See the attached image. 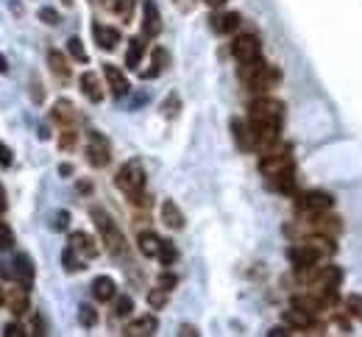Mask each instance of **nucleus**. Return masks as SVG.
Segmentation results:
<instances>
[{
	"mask_svg": "<svg viewBox=\"0 0 362 337\" xmlns=\"http://www.w3.org/2000/svg\"><path fill=\"white\" fill-rule=\"evenodd\" d=\"M282 103L270 98H259L251 103V131L257 139V148L270 150L279 142V126H282Z\"/></svg>",
	"mask_w": 362,
	"mask_h": 337,
	"instance_id": "nucleus-1",
	"label": "nucleus"
},
{
	"mask_svg": "<svg viewBox=\"0 0 362 337\" xmlns=\"http://www.w3.org/2000/svg\"><path fill=\"white\" fill-rule=\"evenodd\" d=\"M114 184H117L120 193H126L131 198V204H137V207H148L150 204L145 198V167H142L139 159H131V162H126L120 167L117 176H114Z\"/></svg>",
	"mask_w": 362,
	"mask_h": 337,
	"instance_id": "nucleus-2",
	"label": "nucleus"
},
{
	"mask_svg": "<svg viewBox=\"0 0 362 337\" xmlns=\"http://www.w3.org/2000/svg\"><path fill=\"white\" fill-rule=\"evenodd\" d=\"M92 221H95V226H98V232H101V240H103V245L109 248V254H114V257L126 254V237L120 234V229L114 226V221H112L103 209H92Z\"/></svg>",
	"mask_w": 362,
	"mask_h": 337,
	"instance_id": "nucleus-3",
	"label": "nucleus"
},
{
	"mask_svg": "<svg viewBox=\"0 0 362 337\" xmlns=\"http://www.w3.org/2000/svg\"><path fill=\"white\" fill-rule=\"evenodd\" d=\"M295 209H298L301 215H307V218H318V215H323V212L331 209V196H329V193H320V190L304 193V196L298 198Z\"/></svg>",
	"mask_w": 362,
	"mask_h": 337,
	"instance_id": "nucleus-4",
	"label": "nucleus"
},
{
	"mask_svg": "<svg viewBox=\"0 0 362 337\" xmlns=\"http://www.w3.org/2000/svg\"><path fill=\"white\" fill-rule=\"evenodd\" d=\"M287 167H293V156L287 153V150H268L265 156H262V162H259V171H262V176H268V179H276L279 173H284Z\"/></svg>",
	"mask_w": 362,
	"mask_h": 337,
	"instance_id": "nucleus-5",
	"label": "nucleus"
},
{
	"mask_svg": "<svg viewBox=\"0 0 362 337\" xmlns=\"http://www.w3.org/2000/svg\"><path fill=\"white\" fill-rule=\"evenodd\" d=\"M320 257H323V254H320L309 240H301L298 245H293V248L287 251V259H290L295 268H315Z\"/></svg>",
	"mask_w": 362,
	"mask_h": 337,
	"instance_id": "nucleus-6",
	"label": "nucleus"
},
{
	"mask_svg": "<svg viewBox=\"0 0 362 337\" xmlns=\"http://www.w3.org/2000/svg\"><path fill=\"white\" fill-rule=\"evenodd\" d=\"M232 53L234 59L243 64V62H254L259 59V40L254 34H240L234 42H232Z\"/></svg>",
	"mask_w": 362,
	"mask_h": 337,
	"instance_id": "nucleus-7",
	"label": "nucleus"
},
{
	"mask_svg": "<svg viewBox=\"0 0 362 337\" xmlns=\"http://www.w3.org/2000/svg\"><path fill=\"white\" fill-rule=\"evenodd\" d=\"M87 159L92 167H106L109 159H112V148L109 142L101 137V134H89V142H87Z\"/></svg>",
	"mask_w": 362,
	"mask_h": 337,
	"instance_id": "nucleus-8",
	"label": "nucleus"
},
{
	"mask_svg": "<svg viewBox=\"0 0 362 337\" xmlns=\"http://www.w3.org/2000/svg\"><path fill=\"white\" fill-rule=\"evenodd\" d=\"M279 78H282V73L276 70V67H270V64H262L245 84L254 89V92H268V89H273L276 84H279Z\"/></svg>",
	"mask_w": 362,
	"mask_h": 337,
	"instance_id": "nucleus-9",
	"label": "nucleus"
},
{
	"mask_svg": "<svg viewBox=\"0 0 362 337\" xmlns=\"http://www.w3.org/2000/svg\"><path fill=\"white\" fill-rule=\"evenodd\" d=\"M3 304L9 306V312H12L15 318H23V315L28 312V290H26V284L9 287V290L3 293Z\"/></svg>",
	"mask_w": 362,
	"mask_h": 337,
	"instance_id": "nucleus-10",
	"label": "nucleus"
},
{
	"mask_svg": "<svg viewBox=\"0 0 362 337\" xmlns=\"http://www.w3.org/2000/svg\"><path fill=\"white\" fill-rule=\"evenodd\" d=\"M92 37H95V42H98L101 51H114L117 42H120V31L112 28V26H103V23L92 26Z\"/></svg>",
	"mask_w": 362,
	"mask_h": 337,
	"instance_id": "nucleus-11",
	"label": "nucleus"
},
{
	"mask_svg": "<svg viewBox=\"0 0 362 337\" xmlns=\"http://www.w3.org/2000/svg\"><path fill=\"white\" fill-rule=\"evenodd\" d=\"M70 245L76 248V254H78L84 262L98 257V243H95L89 234H84V232H73V234H70Z\"/></svg>",
	"mask_w": 362,
	"mask_h": 337,
	"instance_id": "nucleus-12",
	"label": "nucleus"
},
{
	"mask_svg": "<svg viewBox=\"0 0 362 337\" xmlns=\"http://www.w3.org/2000/svg\"><path fill=\"white\" fill-rule=\"evenodd\" d=\"M162 31V17H159V9L153 0H148V3L142 6V34L145 37H159Z\"/></svg>",
	"mask_w": 362,
	"mask_h": 337,
	"instance_id": "nucleus-13",
	"label": "nucleus"
},
{
	"mask_svg": "<svg viewBox=\"0 0 362 337\" xmlns=\"http://www.w3.org/2000/svg\"><path fill=\"white\" fill-rule=\"evenodd\" d=\"M103 76H106V81H109V89H112V95H114V98H123V95H128L131 84H128V78L120 73V67H114V64H106V67H103Z\"/></svg>",
	"mask_w": 362,
	"mask_h": 337,
	"instance_id": "nucleus-14",
	"label": "nucleus"
},
{
	"mask_svg": "<svg viewBox=\"0 0 362 337\" xmlns=\"http://www.w3.org/2000/svg\"><path fill=\"white\" fill-rule=\"evenodd\" d=\"M209 26L215 34H232L240 28V15L237 12H218V15H212Z\"/></svg>",
	"mask_w": 362,
	"mask_h": 337,
	"instance_id": "nucleus-15",
	"label": "nucleus"
},
{
	"mask_svg": "<svg viewBox=\"0 0 362 337\" xmlns=\"http://www.w3.org/2000/svg\"><path fill=\"white\" fill-rule=\"evenodd\" d=\"M12 276H15L20 284H26V287L34 282V262H31V257H28V254H17V257H15Z\"/></svg>",
	"mask_w": 362,
	"mask_h": 337,
	"instance_id": "nucleus-16",
	"label": "nucleus"
},
{
	"mask_svg": "<svg viewBox=\"0 0 362 337\" xmlns=\"http://www.w3.org/2000/svg\"><path fill=\"white\" fill-rule=\"evenodd\" d=\"M156 326H159L156 315H142V318H137L134 323L126 326V337H148V334L156 331Z\"/></svg>",
	"mask_w": 362,
	"mask_h": 337,
	"instance_id": "nucleus-17",
	"label": "nucleus"
},
{
	"mask_svg": "<svg viewBox=\"0 0 362 337\" xmlns=\"http://www.w3.org/2000/svg\"><path fill=\"white\" fill-rule=\"evenodd\" d=\"M78 84H81V92H84L92 103H101V101H103V87H101L98 73H92V70H89V73H84Z\"/></svg>",
	"mask_w": 362,
	"mask_h": 337,
	"instance_id": "nucleus-18",
	"label": "nucleus"
},
{
	"mask_svg": "<svg viewBox=\"0 0 362 337\" xmlns=\"http://www.w3.org/2000/svg\"><path fill=\"white\" fill-rule=\"evenodd\" d=\"M232 134L237 139V145L243 150H254L257 148V139H254V131H251V123H243V120H232Z\"/></svg>",
	"mask_w": 362,
	"mask_h": 337,
	"instance_id": "nucleus-19",
	"label": "nucleus"
},
{
	"mask_svg": "<svg viewBox=\"0 0 362 337\" xmlns=\"http://www.w3.org/2000/svg\"><path fill=\"white\" fill-rule=\"evenodd\" d=\"M162 221H164V226H167V229H173V232L184 229V215H181L178 204H175V201H170V198L162 204Z\"/></svg>",
	"mask_w": 362,
	"mask_h": 337,
	"instance_id": "nucleus-20",
	"label": "nucleus"
},
{
	"mask_svg": "<svg viewBox=\"0 0 362 337\" xmlns=\"http://www.w3.org/2000/svg\"><path fill=\"white\" fill-rule=\"evenodd\" d=\"M92 295H95L98 301H112V298L117 295V284H114V279H109V276H98V279L92 282Z\"/></svg>",
	"mask_w": 362,
	"mask_h": 337,
	"instance_id": "nucleus-21",
	"label": "nucleus"
},
{
	"mask_svg": "<svg viewBox=\"0 0 362 337\" xmlns=\"http://www.w3.org/2000/svg\"><path fill=\"white\" fill-rule=\"evenodd\" d=\"M51 114H53V120L62 123V126H76V120H78V114H76V109H73L70 101H56Z\"/></svg>",
	"mask_w": 362,
	"mask_h": 337,
	"instance_id": "nucleus-22",
	"label": "nucleus"
},
{
	"mask_svg": "<svg viewBox=\"0 0 362 337\" xmlns=\"http://www.w3.org/2000/svg\"><path fill=\"white\" fill-rule=\"evenodd\" d=\"M137 245H139L142 257H159L162 240H159L153 232H139V237H137Z\"/></svg>",
	"mask_w": 362,
	"mask_h": 337,
	"instance_id": "nucleus-23",
	"label": "nucleus"
},
{
	"mask_svg": "<svg viewBox=\"0 0 362 337\" xmlns=\"http://www.w3.org/2000/svg\"><path fill=\"white\" fill-rule=\"evenodd\" d=\"M142 53H145V42H142V37H134V40L128 42V51H126V67H128V70H137L139 62H142Z\"/></svg>",
	"mask_w": 362,
	"mask_h": 337,
	"instance_id": "nucleus-24",
	"label": "nucleus"
},
{
	"mask_svg": "<svg viewBox=\"0 0 362 337\" xmlns=\"http://www.w3.org/2000/svg\"><path fill=\"white\" fill-rule=\"evenodd\" d=\"M284 323H287V326H295V329H309V326H312V315L304 312V309H298V306H290V309L284 312Z\"/></svg>",
	"mask_w": 362,
	"mask_h": 337,
	"instance_id": "nucleus-25",
	"label": "nucleus"
},
{
	"mask_svg": "<svg viewBox=\"0 0 362 337\" xmlns=\"http://www.w3.org/2000/svg\"><path fill=\"white\" fill-rule=\"evenodd\" d=\"M293 306H298V309L309 312L312 318H315L320 309H326V306L320 304V298H318V295H295V298H293Z\"/></svg>",
	"mask_w": 362,
	"mask_h": 337,
	"instance_id": "nucleus-26",
	"label": "nucleus"
},
{
	"mask_svg": "<svg viewBox=\"0 0 362 337\" xmlns=\"http://www.w3.org/2000/svg\"><path fill=\"white\" fill-rule=\"evenodd\" d=\"M273 182V187L279 190V193H295V171L293 167H287L284 173H279L276 179H270Z\"/></svg>",
	"mask_w": 362,
	"mask_h": 337,
	"instance_id": "nucleus-27",
	"label": "nucleus"
},
{
	"mask_svg": "<svg viewBox=\"0 0 362 337\" xmlns=\"http://www.w3.org/2000/svg\"><path fill=\"white\" fill-rule=\"evenodd\" d=\"M48 64H51V70H53V73H56L59 78H64V81L70 78V67H67V59H64V56H62L59 51H51V53H48Z\"/></svg>",
	"mask_w": 362,
	"mask_h": 337,
	"instance_id": "nucleus-28",
	"label": "nucleus"
},
{
	"mask_svg": "<svg viewBox=\"0 0 362 337\" xmlns=\"http://www.w3.org/2000/svg\"><path fill=\"white\" fill-rule=\"evenodd\" d=\"M62 262H64V270H67V273H76V270L87 268V265H84V259L76 254V248H73L70 243H67V248L62 251Z\"/></svg>",
	"mask_w": 362,
	"mask_h": 337,
	"instance_id": "nucleus-29",
	"label": "nucleus"
},
{
	"mask_svg": "<svg viewBox=\"0 0 362 337\" xmlns=\"http://www.w3.org/2000/svg\"><path fill=\"white\" fill-rule=\"evenodd\" d=\"M106 6H109L117 17H123L126 23H128L131 15H134V0H106Z\"/></svg>",
	"mask_w": 362,
	"mask_h": 337,
	"instance_id": "nucleus-30",
	"label": "nucleus"
},
{
	"mask_svg": "<svg viewBox=\"0 0 362 337\" xmlns=\"http://www.w3.org/2000/svg\"><path fill=\"white\" fill-rule=\"evenodd\" d=\"M167 62H170L167 51H164V48H156V51H153V70H148V73H142V76H145V78H153V76H159V73L167 67Z\"/></svg>",
	"mask_w": 362,
	"mask_h": 337,
	"instance_id": "nucleus-31",
	"label": "nucleus"
},
{
	"mask_svg": "<svg viewBox=\"0 0 362 337\" xmlns=\"http://www.w3.org/2000/svg\"><path fill=\"white\" fill-rule=\"evenodd\" d=\"M76 142H78V131H76L73 126H64V128L59 131V148H62V150H73Z\"/></svg>",
	"mask_w": 362,
	"mask_h": 337,
	"instance_id": "nucleus-32",
	"label": "nucleus"
},
{
	"mask_svg": "<svg viewBox=\"0 0 362 337\" xmlns=\"http://www.w3.org/2000/svg\"><path fill=\"white\" fill-rule=\"evenodd\" d=\"M78 320H81V326L92 329V326L98 323V309L89 306V304H81V306H78Z\"/></svg>",
	"mask_w": 362,
	"mask_h": 337,
	"instance_id": "nucleus-33",
	"label": "nucleus"
},
{
	"mask_svg": "<svg viewBox=\"0 0 362 337\" xmlns=\"http://www.w3.org/2000/svg\"><path fill=\"white\" fill-rule=\"evenodd\" d=\"M148 304H150V309H164V304H167V290H164V287L148 290Z\"/></svg>",
	"mask_w": 362,
	"mask_h": 337,
	"instance_id": "nucleus-34",
	"label": "nucleus"
},
{
	"mask_svg": "<svg viewBox=\"0 0 362 337\" xmlns=\"http://www.w3.org/2000/svg\"><path fill=\"white\" fill-rule=\"evenodd\" d=\"M175 257H178L175 245H173L170 240H162V248H159V259H162V265H173Z\"/></svg>",
	"mask_w": 362,
	"mask_h": 337,
	"instance_id": "nucleus-35",
	"label": "nucleus"
},
{
	"mask_svg": "<svg viewBox=\"0 0 362 337\" xmlns=\"http://www.w3.org/2000/svg\"><path fill=\"white\" fill-rule=\"evenodd\" d=\"M67 51H70V56H73V59H78V62H87L84 42H81L78 37H70V40H67Z\"/></svg>",
	"mask_w": 362,
	"mask_h": 337,
	"instance_id": "nucleus-36",
	"label": "nucleus"
},
{
	"mask_svg": "<svg viewBox=\"0 0 362 337\" xmlns=\"http://www.w3.org/2000/svg\"><path fill=\"white\" fill-rule=\"evenodd\" d=\"M345 309H348L351 318L362 320V295H348V298H345Z\"/></svg>",
	"mask_w": 362,
	"mask_h": 337,
	"instance_id": "nucleus-37",
	"label": "nucleus"
},
{
	"mask_svg": "<svg viewBox=\"0 0 362 337\" xmlns=\"http://www.w3.org/2000/svg\"><path fill=\"white\" fill-rule=\"evenodd\" d=\"M131 309H134V301H131L128 295H120V298L114 301V315H117V318H126V315H131Z\"/></svg>",
	"mask_w": 362,
	"mask_h": 337,
	"instance_id": "nucleus-38",
	"label": "nucleus"
},
{
	"mask_svg": "<svg viewBox=\"0 0 362 337\" xmlns=\"http://www.w3.org/2000/svg\"><path fill=\"white\" fill-rule=\"evenodd\" d=\"M12 245H15V232L6 223H0V251H9Z\"/></svg>",
	"mask_w": 362,
	"mask_h": 337,
	"instance_id": "nucleus-39",
	"label": "nucleus"
},
{
	"mask_svg": "<svg viewBox=\"0 0 362 337\" xmlns=\"http://www.w3.org/2000/svg\"><path fill=\"white\" fill-rule=\"evenodd\" d=\"M51 226H53L56 232H64V229L70 226V212H64V209H62V212H56V215H53V221H51Z\"/></svg>",
	"mask_w": 362,
	"mask_h": 337,
	"instance_id": "nucleus-40",
	"label": "nucleus"
},
{
	"mask_svg": "<svg viewBox=\"0 0 362 337\" xmlns=\"http://www.w3.org/2000/svg\"><path fill=\"white\" fill-rule=\"evenodd\" d=\"M40 20H42L45 26H59V15H56L53 9H40Z\"/></svg>",
	"mask_w": 362,
	"mask_h": 337,
	"instance_id": "nucleus-41",
	"label": "nucleus"
},
{
	"mask_svg": "<svg viewBox=\"0 0 362 337\" xmlns=\"http://www.w3.org/2000/svg\"><path fill=\"white\" fill-rule=\"evenodd\" d=\"M162 112L167 114V117H173V114H178V98L175 95H170L164 103H162Z\"/></svg>",
	"mask_w": 362,
	"mask_h": 337,
	"instance_id": "nucleus-42",
	"label": "nucleus"
},
{
	"mask_svg": "<svg viewBox=\"0 0 362 337\" xmlns=\"http://www.w3.org/2000/svg\"><path fill=\"white\" fill-rule=\"evenodd\" d=\"M175 284H178V279H175L173 273H162V276H159V287H164L167 293H170V290H173Z\"/></svg>",
	"mask_w": 362,
	"mask_h": 337,
	"instance_id": "nucleus-43",
	"label": "nucleus"
},
{
	"mask_svg": "<svg viewBox=\"0 0 362 337\" xmlns=\"http://www.w3.org/2000/svg\"><path fill=\"white\" fill-rule=\"evenodd\" d=\"M3 334H6V337H26V329H23L20 323H6Z\"/></svg>",
	"mask_w": 362,
	"mask_h": 337,
	"instance_id": "nucleus-44",
	"label": "nucleus"
},
{
	"mask_svg": "<svg viewBox=\"0 0 362 337\" xmlns=\"http://www.w3.org/2000/svg\"><path fill=\"white\" fill-rule=\"evenodd\" d=\"M12 162H15V156H12V148L0 142V164H3V167H9Z\"/></svg>",
	"mask_w": 362,
	"mask_h": 337,
	"instance_id": "nucleus-45",
	"label": "nucleus"
},
{
	"mask_svg": "<svg viewBox=\"0 0 362 337\" xmlns=\"http://www.w3.org/2000/svg\"><path fill=\"white\" fill-rule=\"evenodd\" d=\"M178 334H181V337H187V334H190V337H198V329H196V326H181Z\"/></svg>",
	"mask_w": 362,
	"mask_h": 337,
	"instance_id": "nucleus-46",
	"label": "nucleus"
},
{
	"mask_svg": "<svg viewBox=\"0 0 362 337\" xmlns=\"http://www.w3.org/2000/svg\"><path fill=\"white\" fill-rule=\"evenodd\" d=\"M204 3H207L209 9H221V6H226V0H204Z\"/></svg>",
	"mask_w": 362,
	"mask_h": 337,
	"instance_id": "nucleus-47",
	"label": "nucleus"
},
{
	"mask_svg": "<svg viewBox=\"0 0 362 337\" xmlns=\"http://www.w3.org/2000/svg\"><path fill=\"white\" fill-rule=\"evenodd\" d=\"M6 193H3V184H0V212H6Z\"/></svg>",
	"mask_w": 362,
	"mask_h": 337,
	"instance_id": "nucleus-48",
	"label": "nucleus"
},
{
	"mask_svg": "<svg viewBox=\"0 0 362 337\" xmlns=\"http://www.w3.org/2000/svg\"><path fill=\"white\" fill-rule=\"evenodd\" d=\"M59 173H62V176H70V173H73V167H70V164H62V167H59Z\"/></svg>",
	"mask_w": 362,
	"mask_h": 337,
	"instance_id": "nucleus-49",
	"label": "nucleus"
},
{
	"mask_svg": "<svg viewBox=\"0 0 362 337\" xmlns=\"http://www.w3.org/2000/svg\"><path fill=\"white\" fill-rule=\"evenodd\" d=\"M9 70V64H6V59L3 56H0V73H6Z\"/></svg>",
	"mask_w": 362,
	"mask_h": 337,
	"instance_id": "nucleus-50",
	"label": "nucleus"
},
{
	"mask_svg": "<svg viewBox=\"0 0 362 337\" xmlns=\"http://www.w3.org/2000/svg\"><path fill=\"white\" fill-rule=\"evenodd\" d=\"M0 304H3V293H0Z\"/></svg>",
	"mask_w": 362,
	"mask_h": 337,
	"instance_id": "nucleus-51",
	"label": "nucleus"
},
{
	"mask_svg": "<svg viewBox=\"0 0 362 337\" xmlns=\"http://www.w3.org/2000/svg\"><path fill=\"white\" fill-rule=\"evenodd\" d=\"M64 3H73V0H64Z\"/></svg>",
	"mask_w": 362,
	"mask_h": 337,
	"instance_id": "nucleus-52",
	"label": "nucleus"
}]
</instances>
